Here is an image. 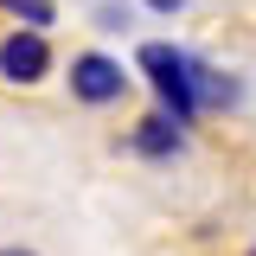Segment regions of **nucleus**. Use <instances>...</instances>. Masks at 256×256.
Wrapping results in <instances>:
<instances>
[{"label":"nucleus","mask_w":256,"mask_h":256,"mask_svg":"<svg viewBox=\"0 0 256 256\" xmlns=\"http://www.w3.org/2000/svg\"><path fill=\"white\" fill-rule=\"evenodd\" d=\"M134 70L148 77L154 90V109H166L180 128H192L205 109H198V58L186 45H166V38H141L134 45Z\"/></svg>","instance_id":"f257e3e1"},{"label":"nucleus","mask_w":256,"mask_h":256,"mask_svg":"<svg viewBox=\"0 0 256 256\" xmlns=\"http://www.w3.org/2000/svg\"><path fill=\"white\" fill-rule=\"evenodd\" d=\"M58 77H64V96H70L77 109H116V102H128V90H134V70H128L109 45L70 52V58L58 64Z\"/></svg>","instance_id":"f03ea898"},{"label":"nucleus","mask_w":256,"mask_h":256,"mask_svg":"<svg viewBox=\"0 0 256 256\" xmlns=\"http://www.w3.org/2000/svg\"><path fill=\"white\" fill-rule=\"evenodd\" d=\"M58 45L52 32H32V26H0V90L6 96H38L52 77H58Z\"/></svg>","instance_id":"7ed1b4c3"},{"label":"nucleus","mask_w":256,"mask_h":256,"mask_svg":"<svg viewBox=\"0 0 256 256\" xmlns=\"http://www.w3.org/2000/svg\"><path fill=\"white\" fill-rule=\"evenodd\" d=\"M186 134H192V128H180L166 109H141V116L128 122V148L148 160V166H166V160L186 154Z\"/></svg>","instance_id":"20e7f679"},{"label":"nucleus","mask_w":256,"mask_h":256,"mask_svg":"<svg viewBox=\"0 0 256 256\" xmlns=\"http://www.w3.org/2000/svg\"><path fill=\"white\" fill-rule=\"evenodd\" d=\"M6 26H32V32H52L58 26V0H0Z\"/></svg>","instance_id":"39448f33"},{"label":"nucleus","mask_w":256,"mask_h":256,"mask_svg":"<svg viewBox=\"0 0 256 256\" xmlns=\"http://www.w3.org/2000/svg\"><path fill=\"white\" fill-rule=\"evenodd\" d=\"M128 13H134V6H122V0H102L96 26H102V32H122V26H128Z\"/></svg>","instance_id":"423d86ee"},{"label":"nucleus","mask_w":256,"mask_h":256,"mask_svg":"<svg viewBox=\"0 0 256 256\" xmlns=\"http://www.w3.org/2000/svg\"><path fill=\"white\" fill-rule=\"evenodd\" d=\"M141 6H148V13H166V20H173V13H186L192 0H141Z\"/></svg>","instance_id":"0eeeda50"},{"label":"nucleus","mask_w":256,"mask_h":256,"mask_svg":"<svg viewBox=\"0 0 256 256\" xmlns=\"http://www.w3.org/2000/svg\"><path fill=\"white\" fill-rule=\"evenodd\" d=\"M0 256H38V250H26V244H0Z\"/></svg>","instance_id":"6e6552de"},{"label":"nucleus","mask_w":256,"mask_h":256,"mask_svg":"<svg viewBox=\"0 0 256 256\" xmlns=\"http://www.w3.org/2000/svg\"><path fill=\"white\" fill-rule=\"evenodd\" d=\"M244 256H256V237H250V250H244Z\"/></svg>","instance_id":"1a4fd4ad"}]
</instances>
